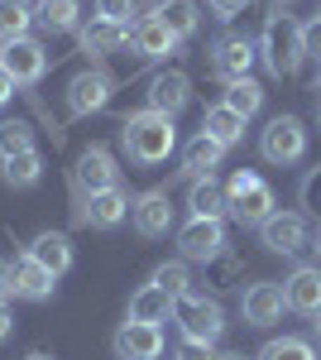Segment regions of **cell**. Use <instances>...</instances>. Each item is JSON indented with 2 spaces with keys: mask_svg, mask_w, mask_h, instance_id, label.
<instances>
[{
  "mask_svg": "<svg viewBox=\"0 0 321 360\" xmlns=\"http://www.w3.org/2000/svg\"><path fill=\"white\" fill-rule=\"evenodd\" d=\"M178 149V130H173V115H159V111H139L125 120V154L134 164L154 168L163 164L168 154Z\"/></svg>",
  "mask_w": 321,
  "mask_h": 360,
  "instance_id": "obj_1",
  "label": "cell"
},
{
  "mask_svg": "<svg viewBox=\"0 0 321 360\" xmlns=\"http://www.w3.org/2000/svg\"><path fill=\"white\" fill-rule=\"evenodd\" d=\"M259 58L268 63V72L273 77H293L297 63H302V25H297L293 15H268L264 20V34H259Z\"/></svg>",
  "mask_w": 321,
  "mask_h": 360,
  "instance_id": "obj_2",
  "label": "cell"
},
{
  "mask_svg": "<svg viewBox=\"0 0 321 360\" xmlns=\"http://www.w3.org/2000/svg\"><path fill=\"white\" fill-rule=\"evenodd\" d=\"M173 317H178L183 336H188V341H197V346H216V341H221V332H225V312H221V303H216V298H207L202 288H188V293L173 303Z\"/></svg>",
  "mask_w": 321,
  "mask_h": 360,
  "instance_id": "obj_3",
  "label": "cell"
},
{
  "mask_svg": "<svg viewBox=\"0 0 321 360\" xmlns=\"http://www.w3.org/2000/svg\"><path fill=\"white\" fill-rule=\"evenodd\" d=\"M225 217H235L240 226H264L273 217V188H268L259 173H235L230 178V188H225Z\"/></svg>",
  "mask_w": 321,
  "mask_h": 360,
  "instance_id": "obj_4",
  "label": "cell"
},
{
  "mask_svg": "<svg viewBox=\"0 0 321 360\" xmlns=\"http://www.w3.org/2000/svg\"><path fill=\"white\" fill-rule=\"evenodd\" d=\"M259 154H264L268 164H297V159L307 154V130H302V120H297V115H273L264 125V135H259Z\"/></svg>",
  "mask_w": 321,
  "mask_h": 360,
  "instance_id": "obj_5",
  "label": "cell"
},
{
  "mask_svg": "<svg viewBox=\"0 0 321 360\" xmlns=\"http://www.w3.org/2000/svg\"><path fill=\"white\" fill-rule=\"evenodd\" d=\"M72 183H77L81 197L110 193V188H120V168H115V159H110L101 144H91V149L77 159V168H72Z\"/></svg>",
  "mask_w": 321,
  "mask_h": 360,
  "instance_id": "obj_6",
  "label": "cell"
},
{
  "mask_svg": "<svg viewBox=\"0 0 321 360\" xmlns=\"http://www.w3.org/2000/svg\"><path fill=\"white\" fill-rule=\"evenodd\" d=\"M0 68L15 77V86H29V82L44 77L48 53H44V44H34V39H10V44H0Z\"/></svg>",
  "mask_w": 321,
  "mask_h": 360,
  "instance_id": "obj_7",
  "label": "cell"
},
{
  "mask_svg": "<svg viewBox=\"0 0 321 360\" xmlns=\"http://www.w3.org/2000/svg\"><path fill=\"white\" fill-rule=\"evenodd\" d=\"M259 236H264V245L273 250V255H302V250L312 245L307 217H297V212H273V217L259 226Z\"/></svg>",
  "mask_w": 321,
  "mask_h": 360,
  "instance_id": "obj_8",
  "label": "cell"
},
{
  "mask_svg": "<svg viewBox=\"0 0 321 360\" xmlns=\"http://www.w3.org/2000/svg\"><path fill=\"white\" fill-rule=\"evenodd\" d=\"M178 245H183V259L211 264L216 255L225 250V226L211 221V217H192V221L178 231Z\"/></svg>",
  "mask_w": 321,
  "mask_h": 360,
  "instance_id": "obj_9",
  "label": "cell"
},
{
  "mask_svg": "<svg viewBox=\"0 0 321 360\" xmlns=\"http://www.w3.org/2000/svg\"><path fill=\"white\" fill-rule=\"evenodd\" d=\"M283 307H288V298H283L278 283H249L244 298H240V312H244L249 327H273L283 317Z\"/></svg>",
  "mask_w": 321,
  "mask_h": 360,
  "instance_id": "obj_10",
  "label": "cell"
},
{
  "mask_svg": "<svg viewBox=\"0 0 321 360\" xmlns=\"http://www.w3.org/2000/svg\"><path fill=\"white\" fill-rule=\"evenodd\" d=\"M115 356L120 360H159L163 356V332L149 322H125L115 332Z\"/></svg>",
  "mask_w": 321,
  "mask_h": 360,
  "instance_id": "obj_11",
  "label": "cell"
},
{
  "mask_svg": "<svg viewBox=\"0 0 321 360\" xmlns=\"http://www.w3.org/2000/svg\"><path fill=\"white\" fill-rule=\"evenodd\" d=\"M110 91H115V82H110L101 68H91V72L72 77V86H67V106H72V115H91V111H101V106L110 101Z\"/></svg>",
  "mask_w": 321,
  "mask_h": 360,
  "instance_id": "obj_12",
  "label": "cell"
},
{
  "mask_svg": "<svg viewBox=\"0 0 321 360\" xmlns=\"http://www.w3.org/2000/svg\"><path fill=\"white\" fill-rule=\"evenodd\" d=\"M283 298H288L293 312L317 317L321 312V264H302V269H293V278L283 283Z\"/></svg>",
  "mask_w": 321,
  "mask_h": 360,
  "instance_id": "obj_13",
  "label": "cell"
},
{
  "mask_svg": "<svg viewBox=\"0 0 321 360\" xmlns=\"http://www.w3.org/2000/svg\"><path fill=\"white\" fill-rule=\"evenodd\" d=\"M254 58H259V49H254L249 39H221V44H216V53H211V68H216V77L240 82V77H249Z\"/></svg>",
  "mask_w": 321,
  "mask_h": 360,
  "instance_id": "obj_14",
  "label": "cell"
},
{
  "mask_svg": "<svg viewBox=\"0 0 321 360\" xmlns=\"http://www.w3.org/2000/svg\"><path fill=\"white\" fill-rule=\"evenodd\" d=\"M125 217H130V197L120 193V188L86 197V207L77 212V221H81V226H96V231H110V226L125 221Z\"/></svg>",
  "mask_w": 321,
  "mask_h": 360,
  "instance_id": "obj_15",
  "label": "cell"
},
{
  "mask_svg": "<svg viewBox=\"0 0 321 360\" xmlns=\"http://www.w3.org/2000/svg\"><path fill=\"white\" fill-rule=\"evenodd\" d=\"M10 293L15 298H29V303H44V298H53V274L25 255V259L10 264Z\"/></svg>",
  "mask_w": 321,
  "mask_h": 360,
  "instance_id": "obj_16",
  "label": "cell"
},
{
  "mask_svg": "<svg viewBox=\"0 0 321 360\" xmlns=\"http://www.w3.org/2000/svg\"><path fill=\"white\" fill-rule=\"evenodd\" d=\"M192 101V82L188 72H159L154 82H149V111L159 115H178L183 106Z\"/></svg>",
  "mask_w": 321,
  "mask_h": 360,
  "instance_id": "obj_17",
  "label": "cell"
},
{
  "mask_svg": "<svg viewBox=\"0 0 321 360\" xmlns=\"http://www.w3.org/2000/svg\"><path fill=\"white\" fill-rule=\"evenodd\" d=\"M130 217H134V231L154 240V236H168V226H173V202H168V193H144L130 207Z\"/></svg>",
  "mask_w": 321,
  "mask_h": 360,
  "instance_id": "obj_18",
  "label": "cell"
},
{
  "mask_svg": "<svg viewBox=\"0 0 321 360\" xmlns=\"http://www.w3.org/2000/svg\"><path fill=\"white\" fill-rule=\"evenodd\" d=\"M125 39H134V25H110V20H91V25L81 29V53H91V58H106L115 53Z\"/></svg>",
  "mask_w": 321,
  "mask_h": 360,
  "instance_id": "obj_19",
  "label": "cell"
},
{
  "mask_svg": "<svg viewBox=\"0 0 321 360\" xmlns=\"http://www.w3.org/2000/svg\"><path fill=\"white\" fill-rule=\"evenodd\" d=\"M29 259H34V264H44L53 278L67 274V269H72V240H67V236H58V231H44V236L29 245Z\"/></svg>",
  "mask_w": 321,
  "mask_h": 360,
  "instance_id": "obj_20",
  "label": "cell"
},
{
  "mask_svg": "<svg viewBox=\"0 0 321 360\" xmlns=\"http://www.w3.org/2000/svg\"><path fill=\"white\" fill-rule=\"evenodd\" d=\"M202 135H211L221 149H230V144L244 139V115H235L225 101H221V106H211V111L202 115Z\"/></svg>",
  "mask_w": 321,
  "mask_h": 360,
  "instance_id": "obj_21",
  "label": "cell"
},
{
  "mask_svg": "<svg viewBox=\"0 0 321 360\" xmlns=\"http://www.w3.org/2000/svg\"><path fill=\"white\" fill-rule=\"evenodd\" d=\"M154 15H159V25L168 29L173 39H188V34H197V25H202V10H197L192 0H159Z\"/></svg>",
  "mask_w": 321,
  "mask_h": 360,
  "instance_id": "obj_22",
  "label": "cell"
},
{
  "mask_svg": "<svg viewBox=\"0 0 321 360\" xmlns=\"http://www.w3.org/2000/svg\"><path fill=\"white\" fill-rule=\"evenodd\" d=\"M168 312H173V298L163 293L159 283H144V288L130 298V322H149V327H159V322H168Z\"/></svg>",
  "mask_w": 321,
  "mask_h": 360,
  "instance_id": "obj_23",
  "label": "cell"
},
{
  "mask_svg": "<svg viewBox=\"0 0 321 360\" xmlns=\"http://www.w3.org/2000/svg\"><path fill=\"white\" fill-rule=\"evenodd\" d=\"M221 154H225V149H221L211 135H197L188 149H183V173H188L192 183H197V178H211V168L221 164Z\"/></svg>",
  "mask_w": 321,
  "mask_h": 360,
  "instance_id": "obj_24",
  "label": "cell"
},
{
  "mask_svg": "<svg viewBox=\"0 0 321 360\" xmlns=\"http://www.w3.org/2000/svg\"><path fill=\"white\" fill-rule=\"evenodd\" d=\"M188 212L192 217H211V221H221L230 207H225V188L221 183H211V178H197L188 193Z\"/></svg>",
  "mask_w": 321,
  "mask_h": 360,
  "instance_id": "obj_25",
  "label": "cell"
},
{
  "mask_svg": "<svg viewBox=\"0 0 321 360\" xmlns=\"http://www.w3.org/2000/svg\"><path fill=\"white\" fill-rule=\"evenodd\" d=\"M173 34L159 25V15H144V20H134V49L144 58H163V53H173Z\"/></svg>",
  "mask_w": 321,
  "mask_h": 360,
  "instance_id": "obj_26",
  "label": "cell"
},
{
  "mask_svg": "<svg viewBox=\"0 0 321 360\" xmlns=\"http://www.w3.org/2000/svg\"><path fill=\"white\" fill-rule=\"evenodd\" d=\"M0 178H5L10 188H34V183L44 178V159H39V149H25V154L0 159Z\"/></svg>",
  "mask_w": 321,
  "mask_h": 360,
  "instance_id": "obj_27",
  "label": "cell"
},
{
  "mask_svg": "<svg viewBox=\"0 0 321 360\" xmlns=\"http://www.w3.org/2000/svg\"><path fill=\"white\" fill-rule=\"evenodd\" d=\"M225 106L235 115H259V106H264V86L254 82V77H240V82H225Z\"/></svg>",
  "mask_w": 321,
  "mask_h": 360,
  "instance_id": "obj_28",
  "label": "cell"
},
{
  "mask_svg": "<svg viewBox=\"0 0 321 360\" xmlns=\"http://www.w3.org/2000/svg\"><path fill=\"white\" fill-rule=\"evenodd\" d=\"M29 25H34V10L25 0H0V44L29 39Z\"/></svg>",
  "mask_w": 321,
  "mask_h": 360,
  "instance_id": "obj_29",
  "label": "cell"
},
{
  "mask_svg": "<svg viewBox=\"0 0 321 360\" xmlns=\"http://www.w3.org/2000/svg\"><path fill=\"white\" fill-rule=\"evenodd\" d=\"M34 20H39L44 29H53V34H63V29L77 25V0H39Z\"/></svg>",
  "mask_w": 321,
  "mask_h": 360,
  "instance_id": "obj_30",
  "label": "cell"
},
{
  "mask_svg": "<svg viewBox=\"0 0 321 360\" xmlns=\"http://www.w3.org/2000/svg\"><path fill=\"white\" fill-rule=\"evenodd\" d=\"M149 283H159V288L168 293V298H173V303H178V298H183V293L192 288V283H188V264H183V259H173V264H159Z\"/></svg>",
  "mask_w": 321,
  "mask_h": 360,
  "instance_id": "obj_31",
  "label": "cell"
},
{
  "mask_svg": "<svg viewBox=\"0 0 321 360\" xmlns=\"http://www.w3.org/2000/svg\"><path fill=\"white\" fill-rule=\"evenodd\" d=\"M254 360H317V356H312V346H307L302 336H278V341H268Z\"/></svg>",
  "mask_w": 321,
  "mask_h": 360,
  "instance_id": "obj_32",
  "label": "cell"
},
{
  "mask_svg": "<svg viewBox=\"0 0 321 360\" xmlns=\"http://www.w3.org/2000/svg\"><path fill=\"white\" fill-rule=\"evenodd\" d=\"M25 149H34V135H29L25 120H5L0 125V159H10V154H25Z\"/></svg>",
  "mask_w": 321,
  "mask_h": 360,
  "instance_id": "obj_33",
  "label": "cell"
},
{
  "mask_svg": "<svg viewBox=\"0 0 321 360\" xmlns=\"http://www.w3.org/2000/svg\"><path fill=\"white\" fill-rule=\"evenodd\" d=\"M139 10H144V0H96V15L110 20V25H130V15H139Z\"/></svg>",
  "mask_w": 321,
  "mask_h": 360,
  "instance_id": "obj_34",
  "label": "cell"
},
{
  "mask_svg": "<svg viewBox=\"0 0 321 360\" xmlns=\"http://www.w3.org/2000/svg\"><path fill=\"white\" fill-rule=\"evenodd\" d=\"M302 207H307L312 217H321V164L302 178Z\"/></svg>",
  "mask_w": 321,
  "mask_h": 360,
  "instance_id": "obj_35",
  "label": "cell"
},
{
  "mask_svg": "<svg viewBox=\"0 0 321 360\" xmlns=\"http://www.w3.org/2000/svg\"><path fill=\"white\" fill-rule=\"evenodd\" d=\"M207 269H211V283H216V288H225L230 278L240 274V259H230V255H216V259L207 264Z\"/></svg>",
  "mask_w": 321,
  "mask_h": 360,
  "instance_id": "obj_36",
  "label": "cell"
},
{
  "mask_svg": "<svg viewBox=\"0 0 321 360\" xmlns=\"http://www.w3.org/2000/svg\"><path fill=\"white\" fill-rule=\"evenodd\" d=\"M302 53L321 58V15H312V20L302 25Z\"/></svg>",
  "mask_w": 321,
  "mask_h": 360,
  "instance_id": "obj_37",
  "label": "cell"
},
{
  "mask_svg": "<svg viewBox=\"0 0 321 360\" xmlns=\"http://www.w3.org/2000/svg\"><path fill=\"white\" fill-rule=\"evenodd\" d=\"M244 5H249V0H211V10L221 15V20H235V15L244 10Z\"/></svg>",
  "mask_w": 321,
  "mask_h": 360,
  "instance_id": "obj_38",
  "label": "cell"
},
{
  "mask_svg": "<svg viewBox=\"0 0 321 360\" xmlns=\"http://www.w3.org/2000/svg\"><path fill=\"white\" fill-rule=\"evenodd\" d=\"M173 360H216V356H211V346H197V341H188V346H183Z\"/></svg>",
  "mask_w": 321,
  "mask_h": 360,
  "instance_id": "obj_39",
  "label": "cell"
},
{
  "mask_svg": "<svg viewBox=\"0 0 321 360\" xmlns=\"http://www.w3.org/2000/svg\"><path fill=\"white\" fill-rule=\"evenodd\" d=\"M10 332H15V312L0 303V341H10Z\"/></svg>",
  "mask_w": 321,
  "mask_h": 360,
  "instance_id": "obj_40",
  "label": "cell"
},
{
  "mask_svg": "<svg viewBox=\"0 0 321 360\" xmlns=\"http://www.w3.org/2000/svg\"><path fill=\"white\" fill-rule=\"evenodd\" d=\"M10 96H15V77H10V72H5V68H0V106H5V101H10Z\"/></svg>",
  "mask_w": 321,
  "mask_h": 360,
  "instance_id": "obj_41",
  "label": "cell"
},
{
  "mask_svg": "<svg viewBox=\"0 0 321 360\" xmlns=\"http://www.w3.org/2000/svg\"><path fill=\"white\" fill-rule=\"evenodd\" d=\"M5 293H10V269L0 264V303H5Z\"/></svg>",
  "mask_w": 321,
  "mask_h": 360,
  "instance_id": "obj_42",
  "label": "cell"
},
{
  "mask_svg": "<svg viewBox=\"0 0 321 360\" xmlns=\"http://www.w3.org/2000/svg\"><path fill=\"white\" fill-rule=\"evenodd\" d=\"M312 250H317V259H321V226L312 231Z\"/></svg>",
  "mask_w": 321,
  "mask_h": 360,
  "instance_id": "obj_43",
  "label": "cell"
},
{
  "mask_svg": "<svg viewBox=\"0 0 321 360\" xmlns=\"http://www.w3.org/2000/svg\"><path fill=\"white\" fill-rule=\"evenodd\" d=\"M25 360H53V356H44V351H34V356H25Z\"/></svg>",
  "mask_w": 321,
  "mask_h": 360,
  "instance_id": "obj_44",
  "label": "cell"
},
{
  "mask_svg": "<svg viewBox=\"0 0 321 360\" xmlns=\"http://www.w3.org/2000/svg\"><path fill=\"white\" fill-rule=\"evenodd\" d=\"M216 360H244V356H235V351H230V356H216Z\"/></svg>",
  "mask_w": 321,
  "mask_h": 360,
  "instance_id": "obj_45",
  "label": "cell"
},
{
  "mask_svg": "<svg viewBox=\"0 0 321 360\" xmlns=\"http://www.w3.org/2000/svg\"><path fill=\"white\" fill-rule=\"evenodd\" d=\"M312 327H317V336H321V312H317V322H312Z\"/></svg>",
  "mask_w": 321,
  "mask_h": 360,
  "instance_id": "obj_46",
  "label": "cell"
},
{
  "mask_svg": "<svg viewBox=\"0 0 321 360\" xmlns=\"http://www.w3.org/2000/svg\"><path fill=\"white\" fill-rule=\"evenodd\" d=\"M278 5H288V0H278Z\"/></svg>",
  "mask_w": 321,
  "mask_h": 360,
  "instance_id": "obj_47",
  "label": "cell"
}]
</instances>
